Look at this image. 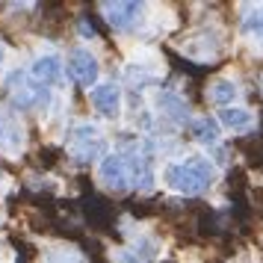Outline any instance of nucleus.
Listing matches in <instances>:
<instances>
[{"label":"nucleus","mask_w":263,"mask_h":263,"mask_svg":"<svg viewBox=\"0 0 263 263\" xmlns=\"http://www.w3.org/2000/svg\"><path fill=\"white\" fill-rule=\"evenodd\" d=\"M157 107H160V112H163L166 119L175 121V124L190 121V107H186V101L178 98L175 92H160V95H157Z\"/></svg>","instance_id":"obj_11"},{"label":"nucleus","mask_w":263,"mask_h":263,"mask_svg":"<svg viewBox=\"0 0 263 263\" xmlns=\"http://www.w3.org/2000/svg\"><path fill=\"white\" fill-rule=\"evenodd\" d=\"M242 33H246L249 39H254V42L263 48V6L254 9L249 18H242Z\"/></svg>","instance_id":"obj_15"},{"label":"nucleus","mask_w":263,"mask_h":263,"mask_svg":"<svg viewBox=\"0 0 263 263\" xmlns=\"http://www.w3.org/2000/svg\"><path fill=\"white\" fill-rule=\"evenodd\" d=\"M68 74H71L80 86H89V89L98 86V74H101V68H98V60L92 57V50L74 48L71 53H68Z\"/></svg>","instance_id":"obj_4"},{"label":"nucleus","mask_w":263,"mask_h":263,"mask_svg":"<svg viewBox=\"0 0 263 263\" xmlns=\"http://www.w3.org/2000/svg\"><path fill=\"white\" fill-rule=\"evenodd\" d=\"M219 121L225 124L228 130H249L251 124H254V116L242 107H225L219 112Z\"/></svg>","instance_id":"obj_12"},{"label":"nucleus","mask_w":263,"mask_h":263,"mask_svg":"<svg viewBox=\"0 0 263 263\" xmlns=\"http://www.w3.org/2000/svg\"><path fill=\"white\" fill-rule=\"evenodd\" d=\"M104 148H107V142H104L101 130H98L95 124H89V121L77 124L68 133V154L77 163H92V160H98V157L104 154Z\"/></svg>","instance_id":"obj_2"},{"label":"nucleus","mask_w":263,"mask_h":263,"mask_svg":"<svg viewBox=\"0 0 263 263\" xmlns=\"http://www.w3.org/2000/svg\"><path fill=\"white\" fill-rule=\"evenodd\" d=\"M216 178V168L210 160L204 157H186L180 163H168L163 168V180L168 190L180 192V195H201L204 190H210V183Z\"/></svg>","instance_id":"obj_1"},{"label":"nucleus","mask_w":263,"mask_h":263,"mask_svg":"<svg viewBox=\"0 0 263 263\" xmlns=\"http://www.w3.org/2000/svg\"><path fill=\"white\" fill-rule=\"evenodd\" d=\"M190 127H192V136H195V142H201V145H216V142H219V124H216L210 116H201V119H195Z\"/></svg>","instance_id":"obj_13"},{"label":"nucleus","mask_w":263,"mask_h":263,"mask_svg":"<svg viewBox=\"0 0 263 263\" xmlns=\"http://www.w3.org/2000/svg\"><path fill=\"white\" fill-rule=\"evenodd\" d=\"M89 104L104 116V119H119L121 116V89L116 83H98L89 89Z\"/></svg>","instance_id":"obj_5"},{"label":"nucleus","mask_w":263,"mask_h":263,"mask_svg":"<svg viewBox=\"0 0 263 263\" xmlns=\"http://www.w3.org/2000/svg\"><path fill=\"white\" fill-rule=\"evenodd\" d=\"M6 86H9V95H12L15 107H21V109L36 107V104H42V98H45V89L24 71H12L9 80H6Z\"/></svg>","instance_id":"obj_3"},{"label":"nucleus","mask_w":263,"mask_h":263,"mask_svg":"<svg viewBox=\"0 0 263 263\" xmlns=\"http://www.w3.org/2000/svg\"><path fill=\"white\" fill-rule=\"evenodd\" d=\"M3 57H6V48H3V45H0V65H3Z\"/></svg>","instance_id":"obj_16"},{"label":"nucleus","mask_w":263,"mask_h":263,"mask_svg":"<svg viewBox=\"0 0 263 263\" xmlns=\"http://www.w3.org/2000/svg\"><path fill=\"white\" fill-rule=\"evenodd\" d=\"M180 50L186 57H192V60H210V57H216V50H219V42H216V36H210V30H201L186 45H180Z\"/></svg>","instance_id":"obj_10"},{"label":"nucleus","mask_w":263,"mask_h":263,"mask_svg":"<svg viewBox=\"0 0 263 263\" xmlns=\"http://www.w3.org/2000/svg\"><path fill=\"white\" fill-rule=\"evenodd\" d=\"M101 9H104V15H107V21L112 30H130L139 21V15H142V6L139 3H104Z\"/></svg>","instance_id":"obj_7"},{"label":"nucleus","mask_w":263,"mask_h":263,"mask_svg":"<svg viewBox=\"0 0 263 263\" xmlns=\"http://www.w3.org/2000/svg\"><path fill=\"white\" fill-rule=\"evenodd\" d=\"M0 178H3V175H0Z\"/></svg>","instance_id":"obj_17"},{"label":"nucleus","mask_w":263,"mask_h":263,"mask_svg":"<svg viewBox=\"0 0 263 263\" xmlns=\"http://www.w3.org/2000/svg\"><path fill=\"white\" fill-rule=\"evenodd\" d=\"M39 86H53L60 83L62 77V60L57 53H42L36 62H33V74H30Z\"/></svg>","instance_id":"obj_9"},{"label":"nucleus","mask_w":263,"mask_h":263,"mask_svg":"<svg viewBox=\"0 0 263 263\" xmlns=\"http://www.w3.org/2000/svg\"><path fill=\"white\" fill-rule=\"evenodd\" d=\"M21 148H24V127H21V121L6 116V112H0V151L18 154Z\"/></svg>","instance_id":"obj_8"},{"label":"nucleus","mask_w":263,"mask_h":263,"mask_svg":"<svg viewBox=\"0 0 263 263\" xmlns=\"http://www.w3.org/2000/svg\"><path fill=\"white\" fill-rule=\"evenodd\" d=\"M98 178L107 190H127L130 186V178H127V163H124V154H107L101 160V168H98Z\"/></svg>","instance_id":"obj_6"},{"label":"nucleus","mask_w":263,"mask_h":263,"mask_svg":"<svg viewBox=\"0 0 263 263\" xmlns=\"http://www.w3.org/2000/svg\"><path fill=\"white\" fill-rule=\"evenodd\" d=\"M239 89L237 83H231V80H216L210 89H207V98L213 101V104H219V107H231L234 101H237Z\"/></svg>","instance_id":"obj_14"}]
</instances>
